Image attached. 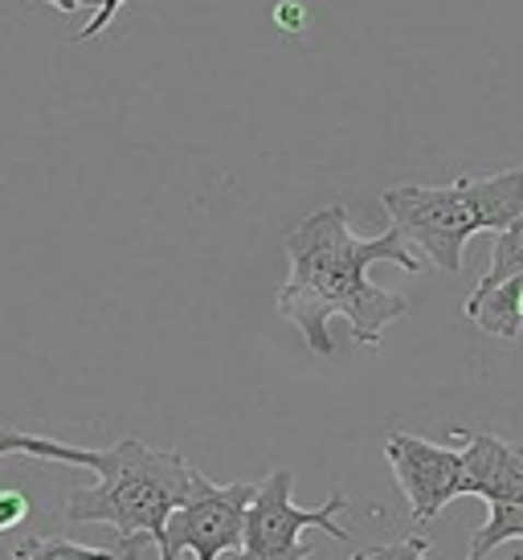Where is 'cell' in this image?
<instances>
[{
    "mask_svg": "<svg viewBox=\"0 0 523 560\" xmlns=\"http://www.w3.org/2000/svg\"><path fill=\"white\" fill-rule=\"evenodd\" d=\"M462 446V495L487 503H523V446L483 430H458Z\"/></svg>",
    "mask_w": 523,
    "mask_h": 560,
    "instance_id": "cell-7",
    "label": "cell"
},
{
    "mask_svg": "<svg viewBox=\"0 0 523 560\" xmlns=\"http://www.w3.org/2000/svg\"><path fill=\"white\" fill-rule=\"evenodd\" d=\"M381 205H385V213L400 230V237H405L409 246L421 249V254H426L438 270H446V275H458L466 242L475 234H483L475 205L462 192L458 180L442 188H426V185L385 188V192H381Z\"/></svg>",
    "mask_w": 523,
    "mask_h": 560,
    "instance_id": "cell-3",
    "label": "cell"
},
{
    "mask_svg": "<svg viewBox=\"0 0 523 560\" xmlns=\"http://www.w3.org/2000/svg\"><path fill=\"white\" fill-rule=\"evenodd\" d=\"M369 560H430V540L426 536H405L397 545H376L369 548ZM483 560V557H466Z\"/></svg>",
    "mask_w": 523,
    "mask_h": 560,
    "instance_id": "cell-13",
    "label": "cell"
},
{
    "mask_svg": "<svg viewBox=\"0 0 523 560\" xmlns=\"http://www.w3.org/2000/svg\"><path fill=\"white\" fill-rule=\"evenodd\" d=\"M287 262L291 275L278 287V315L299 327L315 357H332L336 343L327 336L332 319H348L352 340L364 348H376L385 331L397 319H405L409 303L397 291H385L369 282V270L376 262H393L400 270L417 275V258L397 225H388L381 237H356L348 225L344 205H327L307 221H299L287 234Z\"/></svg>",
    "mask_w": 523,
    "mask_h": 560,
    "instance_id": "cell-1",
    "label": "cell"
},
{
    "mask_svg": "<svg viewBox=\"0 0 523 560\" xmlns=\"http://www.w3.org/2000/svg\"><path fill=\"white\" fill-rule=\"evenodd\" d=\"M124 4H127V0H98V4H94V16L86 21V25H82V33H78L74 42H94V37H98V33L107 30L111 21H115V13H119Z\"/></svg>",
    "mask_w": 523,
    "mask_h": 560,
    "instance_id": "cell-14",
    "label": "cell"
},
{
    "mask_svg": "<svg viewBox=\"0 0 523 560\" xmlns=\"http://www.w3.org/2000/svg\"><path fill=\"white\" fill-rule=\"evenodd\" d=\"M508 540H523V503H495L487 524L470 540V557H487L491 548L508 545Z\"/></svg>",
    "mask_w": 523,
    "mask_h": 560,
    "instance_id": "cell-12",
    "label": "cell"
},
{
    "mask_svg": "<svg viewBox=\"0 0 523 560\" xmlns=\"http://www.w3.org/2000/svg\"><path fill=\"white\" fill-rule=\"evenodd\" d=\"M458 185L475 205L483 234H503L523 218V168L495 172V176H458Z\"/></svg>",
    "mask_w": 523,
    "mask_h": 560,
    "instance_id": "cell-8",
    "label": "cell"
},
{
    "mask_svg": "<svg viewBox=\"0 0 523 560\" xmlns=\"http://www.w3.org/2000/svg\"><path fill=\"white\" fill-rule=\"evenodd\" d=\"M136 540H124L119 552H107V548H86V545H74V540H66V536H33V540H21L13 552L30 560H131L136 557Z\"/></svg>",
    "mask_w": 523,
    "mask_h": 560,
    "instance_id": "cell-10",
    "label": "cell"
},
{
    "mask_svg": "<svg viewBox=\"0 0 523 560\" xmlns=\"http://www.w3.org/2000/svg\"><path fill=\"white\" fill-rule=\"evenodd\" d=\"M46 4H54L58 13H78L82 4H98V0H46Z\"/></svg>",
    "mask_w": 523,
    "mask_h": 560,
    "instance_id": "cell-16",
    "label": "cell"
},
{
    "mask_svg": "<svg viewBox=\"0 0 523 560\" xmlns=\"http://www.w3.org/2000/svg\"><path fill=\"white\" fill-rule=\"evenodd\" d=\"M352 560H369V552H356V557Z\"/></svg>",
    "mask_w": 523,
    "mask_h": 560,
    "instance_id": "cell-18",
    "label": "cell"
},
{
    "mask_svg": "<svg viewBox=\"0 0 523 560\" xmlns=\"http://www.w3.org/2000/svg\"><path fill=\"white\" fill-rule=\"evenodd\" d=\"M291 491V470H275L270 479H262L254 487V499L246 508V536H242L237 557L230 560H307L311 545L299 540L303 528H327L336 540H348V528L336 524V515L348 508V499L332 495L324 508H299Z\"/></svg>",
    "mask_w": 523,
    "mask_h": 560,
    "instance_id": "cell-5",
    "label": "cell"
},
{
    "mask_svg": "<svg viewBox=\"0 0 523 560\" xmlns=\"http://www.w3.org/2000/svg\"><path fill=\"white\" fill-rule=\"evenodd\" d=\"M462 315L487 331V336H499V340H520L523 331V275L499 282L491 295L483 299H466L462 303Z\"/></svg>",
    "mask_w": 523,
    "mask_h": 560,
    "instance_id": "cell-9",
    "label": "cell"
},
{
    "mask_svg": "<svg viewBox=\"0 0 523 560\" xmlns=\"http://www.w3.org/2000/svg\"><path fill=\"white\" fill-rule=\"evenodd\" d=\"M25 515H30V499L21 491H0V532L16 528Z\"/></svg>",
    "mask_w": 523,
    "mask_h": 560,
    "instance_id": "cell-15",
    "label": "cell"
},
{
    "mask_svg": "<svg viewBox=\"0 0 523 560\" xmlns=\"http://www.w3.org/2000/svg\"><path fill=\"white\" fill-rule=\"evenodd\" d=\"M9 560H30V557H21V552H9Z\"/></svg>",
    "mask_w": 523,
    "mask_h": 560,
    "instance_id": "cell-17",
    "label": "cell"
},
{
    "mask_svg": "<svg viewBox=\"0 0 523 560\" xmlns=\"http://www.w3.org/2000/svg\"><path fill=\"white\" fill-rule=\"evenodd\" d=\"M254 499V482H209L193 475V495L168 515L160 536V560H221L242 548L246 508Z\"/></svg>",
    "mask_w": 523,
    "mask_h": 560,
    "instance_id": "cell-4",
    "label": "cell"
},
{
    "mask_svg": "<svg viewBox=\"0 0 523 560\" xmlns=\"http://www.w3.org/2000/svg\"><path fill=\"white\" fill-rule=\"evenodd\" d=\"M511 560H523V557H511Z\"/></svg>",
    "mask_w": 523,
    "mask_h": 560,
    "instance_id": "cell-19",
    "label": "cell"
},
{
    "mask_svg": "<svg viewBox=\"0 0 523 560\" xmlns=\"http://www.w3.org/2000/svg\"><path fill=\"white\" fill-rule=\"evenodd\" d=\"M385 454L400 495L409 499L414 524H430L450 499L462 495V451H446L417 434H393L385 442Z\"/></svg>",
    "mask_w": 523,
    "mask_h": 560,
    "instance_id": "cell-6",
    "label": "cell"
},
{
    "mask_svg": "<svg viewBox=\"0 0 523 560\" xmlns=\"http://www.w3.org/2000/svg\"><path fill=\"white\" fill-rule=\"evenodd\" d=\"M515 275H523V218L515 221V225H508L503 234H495V254H491V266H487V275L478 279L475 295L470 299H483L491 295L499 282L515 279Z\"/></svg>",
    "mask_w": 523,
    "mask_h": 560,
    "instance_id": "cell-11",
    "label": "cell"
},
{
    "mask_svg": "<svg viewBox=\"0 0 523 560\" xmlns=\"http://www.w3.org/2000/svg\"><path fill=\"white\" fill-rule=\"evenodd\" d=\"M37 458V463H70L91 467L98 482L78 487L66 503L70 524H111L119 540H155L164 536L168 515L193 495L197 470L176 451H152L136 438H124L111 451H86L58 438L30 434L16 425H0V458Z\"/></svg>",
    "mask_w": 523,
    "mask_h": 560,
    "instance_id": "cell-2",
    "label": "cell"
}]
</instances>
